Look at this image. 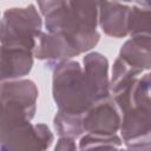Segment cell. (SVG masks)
Instances as JSON below:
<instances>
[{
	"mask_svg": "<svg viewBox=\"0 0 151 151\" xmlns=\"http://www.w3.org/2000/svg\"><path fill=\"white\" fill-rule=\"evenodd\" d=\"M113 94L120 116V133L127 149L151 147V100L150 73L138 77Z\"/></svg>",
	"mask_w": 151,
	"mask_h": 151,
	"instance_id": "1",
	"label": "cell"
},
{
	"mask_svg": "<svg viewBox=\"0 0 151 151\" xmlns=\"http://www.w3.org/2000/svg\"><path fill=\"white\" fill-rule=\"evenodd\" d=\"M52 70V94L58 110L84 114L94 101L80 64L68 59L57 64Z\"/></svg>",
	"mask_w": 151,
	"mask_h": 151,
	"instance_id": "2",
	"label": "cell"
},
{
	"mask_svg": "<svg viewBox=\"0 0 151 151\" xmlns=\"http://www.w3.org/2000/svg\"><path fill=\"white\" fill-rule=\"evenodd\" d=\"M38 87L29 79L0 84V131L31 122L37 111Z\"/></svg>",
	"mask_w": 151,
	"mask_h": 151,
	"instance_id": "3",
	"label": "cell"
},
{
	"mask_svg": "<svg viewBox=\"0 0 151 151\" xmlns=\"http://www.w3.org/2000/svg\"><path fill=\"white\" fill-rule=\"evenodd\" d=\"M0 44L9 47L34 51L42 33V20L34 5L8 8L2 15Z\"/></svg>",
	"mask_w": 151,
	"mask_h": 151,
	"instance_id": "4",
	"label": "cell"
},
{
	"mask_svg": "<svg viewBox=\"0 0 151 151\" xmlns=\"http://www.w3.org/2000/svg\"><path fill=\"white\" fill-rule=\"evenodd\" d=\"M45 27L50 33L63 35L79 54L93 48L100 39L97 28H92L78 19L68 4L45 15Z\"/></svg>",
	"mask_w": 151,
	"mask_h": 151,
	"instance_id": "5",
	"label": "cell"
},
{
	"mask_svg": "<svg viewBox=\"0 0 151 151\" xmlns=\"http://www.w3.org/2000/svg\"><path fill=\"white\" fill-rule=\"evenodd\" d=\"M53 139V133L46 124L26 122L0 131V150H46Z\"/></svg>",
	"mask_w": 151,
	"mask_h": 151,
	"instance_id": "6",
	"label": "cell"
},
{
	"mask_svg": "<svg viewBox=\"0 0 151 151\" xmlns=\"http://www.w3.org/2000/svg\"><path fill=\"white\" fill-rule=\"evenodd\" d=\"M120 126V113L109 97L94 101L83 116L84 132L93 134H116Z\"/></svg>",
	"mask_w": 151,
	"mask_h": 151,
	"instance_id": "7",
	"label": "cell"
},
{
	"mask_svg": "<svg viewBox=\"0 0 151 151\" xmlns=\"http://www.w3.org/2000/svg\"><path fill=\"white\" fill-rule=\"evenodd\" d=\"M84 76L93 98L98 101L110 97V79H109V61L99 52H90L84 59Z\"/></svg>",
	"mask_w": 151,
	"mask_h": 151,
	"instance_id": "8",
	"label": "cell"
},
{
	"mask_svg": "<svg viewBox=\"0 0 151 151\" xmlns=\"http://www.w3.org/2000/svg\"><path fill=\"white\" fill-rule=\"evenodd\" d=\"M33 54L38 59L45 60L50 68L64 60H68L76 55H79V53L63 35L50 32L40 34Z\"/></svg>",
	"mask_w": 151,
	"mask_h": 151,
	"instance_id": "9",
	"label": "cell"
},
{
	"mask_svg": "<svg viewBox=\"0 0 151 151\" xmlns=\"http://www.w3.org/2000/svg\"><path fill=\"white\" fill-rule=\"evenodd\" d=\"M33 67V52L0 44V83L27 76Z\"/></svg>",
	"mask_w": 151,
	"mask_h": 151,
	"instance_id": "10",
	"label": "cell"
},
{
	"mask_svg": "<svg viewBox=\"0 0 151 151\" xmlns=\"http://www.w3.org/2000/svg\"><path fill=\"white\" fill-rule=\"evenodd\" d=\"M130 7L118 1L105 0L98 11V24L103 32L112 38H124L127 32Z\"/></svg>",
	"mask_w": 151,
	"mask_h": 151,
	"instance_id": "11",
	"label": "cell"
},
{
	"mask_svg": "<svg viewBox=\"0 0 151 151\" xmlns=\"http://www.w3.org/2000/svg\"><path fill=\"white\" fill-rule=\"evenodd\" d=\"M131 66L143 71L151 67L150 35H134L126 40L119 51V57Z\"/></svg>",
	"mask_w": 151,
	"mask_h": 151,
	"instance_id": "12",
	"label": "cell"
},
{
	"mask_svg": "<svg viewBox=\"0 0 151 151\" xmlns=\"http://www.w3.org/2000/svg\"><path fill=\"white\" fill-rule=\"evenodd\" d=\"M83 116L76 113H67L64 111L57 112L53 125L59 137H71L77 138L84 133L83 127Z\"/></svg>",
	"mask_w": 151,
	"mask_h": 151,
	"instance_id": "13",
	"label": "cell"
},
{
	"mask_svg": "<svg viewBox=\"0 0 151 151\" xmlns=\"http://www.w3.org/2000/svg\"><path fill=\"white\" fill-rule=\"evenodd\" d=\"M105 0H67L73 14L85 25L97 28L98 11Z\"/></svg>",
	"mask_w": 151,
	"mask_h": 151,
	"instance_id": "14",
	"label": "cell"
},
{
	"mask_svg": "<svg viewBox=\"0 0 151 151\" xmlns=\"http://www.w3.org/2000/svg\"><path fill=\"white\" fill-rule=\"evenodd\" d=\"M143 72L120 58H117L112 66V76L110 81V92H116L120 87L131 83L136 78H138Z\"/></svg>",
	"mask_w": 151,
	"mask_h": 151,
	"instance_id": "15",
	"label": "cell"
},
{
	"mask_svg": "<svg viewBox=\"0 0 151 151\" xmlns=\"http://www.w3.org/2000/svg\"><path fill=\"white\" fill-rule=\"evenodd\" d=\"M127 32L131 37L150 35V9L142 7H130L127 18Z\"/></svg>",
	"mask_w": 151,
	"mask_h": 151,
	"instance_id": "16",
	"label": "cell"
},
{
	"mask_svg": "<svg viewBox=\"0 0 151 151\" xmlns=\"http://www.w3.org/2000/svg\"><path fill=\"white\" fill-rule=\"evenodd\" d=\"M122 145V139L116 134L104 136V134H93L86 133L80 138L79 149H93V147H105V149H118Z\"/></svg>",
	"mask_w": 151,
	"mask_h": 151,
	"instance_id": "17",
	"label": "cell"
},
{
	"mask_svg": "<svg viewBox=\"0 0 151 151\" xmlns=\"http://www.w3.org/2000/svg\"><path fill=\"white\" fill-rule=\"evenodd\" d=\"M41 14L45 17L52 11L67 4V0H37Z\"/></svg>",
	"mask_w": 151,
	"mask_h": 151,
	"instance_id": "18",
	"label": "cell"
},
{
	"mask_svg": "<svg viewBox=\"0 0 151 151\" xmlns=\"http://www.w3.org/2000/svg\"><path fill=\"white\" fill-rule=\"evenodd\" d=\"M54 149L58 150V151H74V150H77V145H76L74 138L59 137Z\"/></svg>",
	"mask_w": 151,
	"mask_h": 151,
	"instance_id": "19",
	"label": "cell"
},
{
	"mask_svg": "<svg viewBox=\"0 0 151 151\" xmlns=\"http://www.w3.org/2000/svg\"><path fill=\"white\" fill-rule=\"evenodd\" d=\"M137 2L142 6H144L145 8H150V0H137Z\"/></svg>",
	"mask_w": 151,
	"mask_h": 151,
	"instance_id": "20",
	"label": "cell"
},
{
	"mask_svg": "<svg viewBox=\"0 0 151 151\" xmlns=\"http://www.w3.org/2000/svg\"><path fill=\"white\" fill-rule=\"evenodd\" d=\"M1 33H2V19L0 18V38H1Z\"/></svg>",
	"mask_w": 151,
	"mask_h": 151,
	"instance_id": "21",
	"label": "cell"
},
{
	"mask_svg": "<svg viewBox=\"0 0 151 151\" xmlns=\"http://www.w3.org/2000/svg\"><path fill=\"white\" fill-rule=\"evenodd\" d=\"M116 1H125V2H130V1H132V0H116Z\"/></svg>",
	"mask_w": 151,
	"mask_h": 151,
	"instance_id": "22",
	"label": "cell"
}]
</instances>
